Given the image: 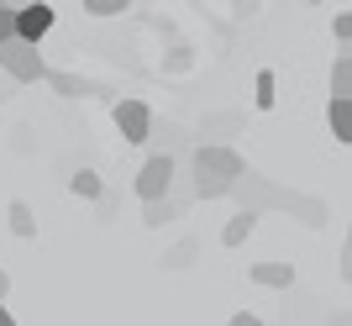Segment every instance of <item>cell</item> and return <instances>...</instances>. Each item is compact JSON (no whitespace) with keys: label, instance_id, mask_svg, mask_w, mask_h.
<instances>
[{"label":"cell","instance_id":"6da1fadb","mask_svg":"<svg viewBox=\"0 0 352 326\" xmlns=\"http://www.w3.org/2000/svg\"><path fill=\"white\" fill-rule=\"evenodd\" d=\"M248 174V163L236 148H221V142H200L190 158V179H195V200H221L232 195V184Z\"/></svg>","mask_w":352,"mask_h":326},{"label":"cell","instance_id":"7a4b0ae2","mask_svg":"<svg viewBox=\"0 0 352 326\" xmlns=\"http://www.w3.org/2000/svg\"><path fill=\"white\" fill-rule=\"evenodd\" d=\"M232 195L242 200V210H252V216H263V210H289V206H294V190H284V184L263 179L258 169H248V174L236 179Z\"/></svg>","mask_w":352,"mask_h":326},{"label":"cell","instance_id":"3957f363","mask_svg":"<svg viewBox=\"0 0 352 326\" xmlns=\"http://www.w3.org/2000/svg\"><path fill=\"white\" fill-rule=\"evenodd\" d=\"M0 74L11 79V85H32V79H47V63L32 43L11 37V43H0Z\"/></svg>","mask_w":352,"mask_h":326},{"label":"cell","instance_id":"277c9868","mask_svg":"<svg viewBox=\"0 0 352 326\" xmlns=\"http://www.w3.org/2000/svg\"><path fill=\"white\" fill-rule=\"evenodd\" d=\"M174 174L179 163L163 158V153H153V158L137 169V195H142V206H153V200H168V190H174Z\"/></svg>","mask_w":352,"mask_h":326},{"label":"cell","instance_id":"5b68a950","mask_svg":"<svg viewBox=\"0 0 352 326\" xmlns=\"http://www.w3.org/2000/svg\"><path fill=\"white\" fill-rule=\"evenodd\" d=\"M53 21H58V11L53 6H43V0H32V6H16V37L21 43H43L47 32H53Z\"/></svg>","mask_w":352,"mask_h":326},{"label":"cell","instance_id":"8992f818","mask_svg":"<svg viewBox=\"0 0 352 326\" xmlns=\"http://www.w3.org/2000/svg\"><path fill=\"white\" fill-rule=\"evenodd\" d=\"M116 132L121 142H147L153 137V111L142 100H116Z\"/></svg>","mask_w":352,"mask_h":326},{"label":"cell","instance_id":"52a82bcc","mask_svg":"<svg viewBox=\"0 0 352 326\" xmlns=\"http://www.w3.org/2000/svg\"><path fill=\"white\" fill-rule=\"evenodd\" d=\"M147 142H158V153L163 158H174L179 148H190V132H184V127H179V121H168V116H153V137H147Z\"/></svg>","mask_w":352,"mask_h":326},{"label":"cell","instance_id":"ba28073f","mask_svg":"<svg viewBox=\"0 0 352 326\" xmlns=\"http://www.w3.org/2000/svg\"><path fill=\"white\" fill-rule=\"evenodd\" d=\"M326 121H331V137H337L342 148H352V100H326Z\"/></svg>","mask_w":352,"mask_h":326},{"label":"cell","instance_id":"9c48e42d","mask_svg":"<svg viewBox=\"0 0 352 326\" xmlns=\"http://www.w3.org/2000/svg\"><path fill=\"white\" fill-rule=\"evenodd\" d=\"M258 221H263V216H252V210H236L232 221L221 226V242H226V248H242V242L258 232Z\"/></svg>","mask_w":352,"mask_h":326},{"label":"cell","instance_id":"30bf717a","mask_svg":"<svg viewBox=\"0 0 352 326\" xmlns=\"http://www.w3.org/2000/svg\"><path fill=\"white\" fill-rule=\"evenodd\" d=\"M252 284H263V290H289L294 268L289 263H252Z\"/></svg>","mask_w":352,"mask_h":326},{"label":"cell","instance_id":"8fae6325","mask_svg":"<svg viewBox=\"0 0 352 326\" xmlns=\"http://www.w3.org/2000/svg\"><path fill=\"white\" fill-rule=\"evenodd\" d=\"M47 85L58 89L63 100H79V95H89V89H95V85H89V79H79V74H69V69H47Z\"/></svg>","mask_w":352,"mask_h":326},{"label":"cell","instance_id":"7c38bea8","mask_svg":"<svg viewBox=\"0 0 352 326\" xmlns=\"http://www.w3.org/2000/svg\"><path fill=\"white\" fill-rule=\"evenodd\" d=\"M69 190L79 195V200H100V195H105V179L95 174V169H79V174L69 179Z\"/></svg>","mask_w":352,"mask_h":326},{"label":"cell","instance_id":"4fadbf2b","mask_svg":"<svg viewBox=\"0 0 352 326\" xmlns=\"http://www.w3.org/2000/svg\"><path fill=\"white\" fill-rule=\"evenodd\" d=\"M6 216H11V232H16V237H37V216H32L27 200H11V210H6Z\"/></svg>","mask_w":352,"mask_h":326},{"label":"cell","instance_id":"5bb4252c","mask_svg":"<svg viewBox=\"0 0 352 326\" xmlns=\"http://www.w3.org/2000/svg\"><path fill=\"white\" fill-rule=\"evenodd\" d=\"M294 216H305V226H326V206L316 200V195H294Z\"/></svg>","mask_w":352,"mask_h":326},{"label":"cell","instance_id":"9a60e30c","mask_svg":"<svg viewBox=\"0 0 352 326\" xmlns=\"http://www.w3.org/2000/svg\"><path fill=\"white\" fill-rule=\"evenodd\" d=\"M331 95H337V100H352V58L331 63Z\"/></svg>","mask_w":352,"mask_h":326},{"label":"cell","instance_id":"2e32d148","mask_svg":"<svg viewBox=\"0 0 352 326\" xmlns=\"http://www.w3.org/2000/svg\"><path fill=\"white\" fill-rule=\"evenodd\" d=\"M236 127H242V116H236V111H216V116H206L200 137H210V132H236Z\"/></svg>","mask_w":352,"mask_h":326},{"label":"cell","instance_id":"e0dca14e","mask_svg":"<svg viewBox=\"0 0 352 326\" xmlns=\"http://www.w3.org/2000/svg\"><path fill=\"white\" fill-rule=\"evenodd\" d=\"M252 89H258V95H252V105H258V111H274V100H279V95H274V74H268V69L258 74V85H252Z\"/></svg>","mask_w":352,"mask_h":326},{"label":"cell","instance_id":"ac0fdd59","mask_svg":"<svg viewBox=\"0 0 352 326\" xmlns=\"http://www.w3.org/2000/svg\"><path fill=\"white\" fill-rule=\"evenodd\" d=\"M190 258H195V237H184L179 248L163 252V268H190Z\"/></svg>","mask_w":352,"mask_h":326},{"label":"cell","instance_id":"d6986e66","mask_svg":"<svg viewBox=\"0 0 352 326\" xmlns=\"http://www.w3.org/2000/svg\"><path fill=\"white\" fill-rule=\"evenodd\" d=\"M79 11H89V16H121V11H126V0H85Z\"/></svg>","mask_w":352,"mask_h":326},{"label":"cell","instance_id":"ffe728a7","mask_svg":"<svg viewBox=\"0 0 352 326\" xmlns=\"http://www.w3.org/2000/svg\"><path fill=\"white\" fill-rule=\"evenodd\" d=\"M11 37H16V6L0 0V43H11Z\"/></svg>","mask_w":352,"mask_h":326},{"label":"cell","instance_id":"44dd1931","mask_svg":"<svg viewBox=\"0 0 352 326\" xmlns=\"http://www.w3.org/2000/svg\"><path fill=\"white\" fill-rule=\"evenodd\" d=\"M331 32H337V43L347 47V43H352V11H342L337 21H331Z\"/></svg>","mask_w":352,"mask_h":326},{"label":"cell","instance_id":"7402d4cb","mask_svg":"<svg viewBox=\"0 0 352 326\" xmlns=\"http://www.w3.org/2000/svg\"><path fill=\"white\" fill-rule=\"evenodd\" d=\"M226 326H268V321H258V316H252V311H236V316H232V321H226Z\"/></svg>","mask_w":352,"mask_h":326},{"label":"cell","instance_id":"603a6c76","mask_svg":"<svg viewBox=\"0 0 352 326\" xmlns=\"http://www.w3.org/2000/svg\"><path fill=\"white\" fill-rule=\"evenodd\" d=\"M111 216H116V195L105 190V195H100V221H111Z\"/></svg>","mask_w":352,"mask_h":326},{"label":"cell","instance_id":"cb8c5ba5","mask_svg":"<svg viewBox=\"0 0 352 326\" xmlns=\"http://www.w3.org/2000/svg\"><path fill=\"white\" fill-rule=\"evenodd\" d=\"M326 326H352V311H331V321Z\"/></svg>","mask_w":352,"mask_h":326},{"label":"cell","instance_id":"d4e9b609","mask_svg":"<svg viewBox=\"0 0 352 326\" xmlns=\"http://www.w3.org/2000/svg\"><path fill=\"white\" fill-rule=\"evenodd\" d=\"M6 295H11V274L0 268V305H6Z\"/></svg>","mask_w":352,"mask_h":326},{"label":"cell","instance_id":"484cf974","mask_svg":"<svg viewBox=\"0 0 352 326\" xmlns=\"http://www.w3.org/2000/svg\"><path fill=\"white\" fill-rule=\"evenodd\" d=\"M342 279L352 284V252H342Z\"/></svg>","mask_w":352,"mask_h":326},{"label":"cell","instance_id":"4316f807","mask_svg":"<svg viewBox=\"0 0 352 326\" xmlns=\"http://www.w3.org/2000/svg\"><path fill=\"white\" fill-rule=\"evenodd\" d=\"M0 326H16V316H11V311H6V305H0Z\"/></svg>","mask_w":352,"mask_h":326},{"label":"cell","instance_id":"83f0119b","mask_svg":"<svg viewBox=\"0 0 352 326\" xmlns=\"http://www.w3.org/2000/svg\"><path fill=\"white\" fill-rule=\"evenodd\" d=\"M337 58H352V43H347V47H342V53H337Z\"/></svg>","mask_w":352,"mask_h":326},{"label":"cell","instance_id":"f1b7e54d","mask_svg":"<svg viewBox=\"0 0 352 326\" xmlns=\"http://www.w3.org/2000/svg\"><path fill=\"white\" fill-rule=\"evenodd\" d=\"M342 252H352V226H347V248H342Z\"/></svg>","mask_w":352,"mask_h":326}]
</instances>
